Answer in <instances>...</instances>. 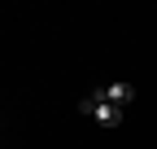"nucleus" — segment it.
<instances>
[{
  "label": "nucleus",
  "instance_id": "obj_2",
  "mask_svg": "<svg viewBox=\"0 0 157 149\" xmlns=\"http://www.w3.org/2000/svg\"><path fill=\"white\" fill-rule=\"evenodd\" d=\"M92 97H96V101H109V105H118V110H127V105L135 101V88H131V83H101Z\"/></svg>",
  "mask_w": 157,
  "mask_h": 149
},
{
  "label": "nucleus",
  "instance_id": "obj_1",
  "mask_svg": "<svg viewBox=\"0 0 157 149\" xmlns=\"http://www.w3.org/2000/svg\"><path fill=\"white\" fill-rule=\"evenodd\" d=\"M78 110H83V114H96V123H101V127H118V123H122V110L109 105V101H96V97H83V101H78Z\"/></svg>",
  "mask_w": 157,
  "mask_h": 149
}]
</instances>
